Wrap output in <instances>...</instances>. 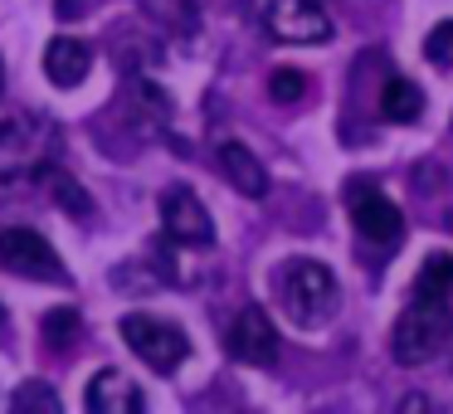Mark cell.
I'll use <instances>...</instances> for the list:
<instances>
[{"instance_id":"5bb4252c","label":"cell","mask_w":453,"mask_h":414,"mask_svg":"<svg viewBox=\"0 0 453 414\" xmlns=\"http://www.w3.org/2000/svg\"><path fill=\"white\" fill-rule=\"evenodd\" d=\"M142 11L161 25V30H176V34H190L200 20V5L196 0H137Z\"/></svg>"},{"instance_id":"6da1fadb","label":"cell","mask_w":453,"mask_h":414,"mask_svg":"<svg viewBox=\"0 0 453 414\" xmlns=\"http://www.w3.org/2000/svg\"><path fill=\"white\" fill-rule=\"evenodd\" d=\"M54 147H59V127L40 112H15L0 122V205L54 166Z\"/></svg>"},{"instance_id":"7c38bea8","label":"cell","mask_w":453,"mask_h":414,"mask_svg":"<svg viewBox=\"0 0 453 414\" xmlns=\"http://www.w3.org/2000/svg\"><path fill=\"white\" fill-rule=\"evenodd\" d=\"M215 157H219V171H225V180L239 190V196H249V200H264V196H268V171H264V161H258L254 151L244 147V142L225 137Z\"/></svg>"},{"instance_id":"30bf717a","label":"cell","mask_w":453,"mask_h":414,"mask_svg":"<svg viewBox=\"0 0 453 414\" xmlns=\"http://www.w3.org/2000/svg\"><path fill=\"white\" fill-rule=\"evenodd\" d=\"M83 404H88L93 414H137L142 404H147V395H142V385L132 380V375H122L118 365H103L88 380V390H83Z\"/></svg>"},{"instance_id":"ffe728a7","label":"cell","mask_w":453,"mask_h":414,"mask_svg":"<svg viewBox=\"0 0 453 414\" xmlns=\"http://www.w3.org/2000/svg\"><path fill=\"white\" fill-rule=\"evenodd\" d=\"M400 410H434V404L424 400V395H404V400H400Z\"/></svg>"},{"instance_id":"5b68a950","label":"cell","mask_w":453,"mask_h":414,"mask_svg":"<svg viewBox=\"0 0 453 414\" xmlns=\"http://www.w3.org/2000/svg\"><path fill=\"white\" fill-rule=\"evenodd\" d=\"M0 268L15 278H30V283H69V268L59 264L54 244L25 225L0 229Z\"/></svg>"},{"instance_id":"44dd1931","label":"cell","mask_w":453,"mask_h":414,"mask_svg":"<svg viewBox=\"0 0 453 414\" xmlns=\"http://www.w3.org/2000/svg\"><path fill=\"white\" fill-rule=\"evenodd\" d=\"M83 11V0H59V15H79Z\"/></svg>"},{"instance_id":"277c9868","label":"cell","mask_w":453,"mask_h":414,"mask_svg":"<svg viewBox=\"0 0 453 414\" xmlns=\"http://www.w3.org/2000/svg\"><path fill=\"white\" fill-rule=\"evenodd\" d=\"M122 341L132 346V356L137 361H147L157 375H171L180 361L190 356V341L186 332H180L176 322H166V317H151V312H127L118 322Z\"/></svg>"},{"instance_id":"7402d4cb","label":"cell","mask_w":453,"mask_h":414,"mask_svg":"<svg viewBox=\"0 0 453 414\" xmlns=\"http://www.w3.org/2000/svg\"><path fill=\"white\" fill-rule=\"evenodd\" d=\"M0 93H5V64H0Z\"/></svg>"},{"instance_id":"4fadbf2b","label":"cell","mask_w":453,"mask_h":414,"mask_svg":"<svg viewBox=\"0 0 453 414\" xmlns=\"http://www.w3.org/2000/svg\"><path fill=\"white\" fill-rule=\"evenodd\" d=\"M419 112H424L419 83H410L404 73H390V79H385V88H380V118L410 127V122H419Z\"/></svg>"},{"instance_id":"52a82bcc","label":"cell","mask_w":453,"mask_h":414,"mask_svg":"<svg viewBox=\"0 0 453 414\" xmlns=\"http://www.w3.org/2000/svg\"><path fill=\"white\" fill-rule=\"evenodd\" d=\"M161 234L176 249H210L215 244V219L200 205V196L190 186H171L161 196Z\"/></svg>"},{"instance_id":"ac0fdd59","label":"cell","mask_w":453,"mask_h":414,"mask_svg":"<svg viewBox=\"0 0 453 414\" xmlns=\"http://www.w3.org/2000/svg\"><path fill=\"white\" fill-rule=\"evenodd\" d=\"M11 410H44V414H59V395L50 390V385H20V390L11 395Z\"/></svg>"},{"instance_id":"ba28073f","label":"cell","mask_w":453,"mask_h":414,"mask_svg":"<svg viewBox=\"0 0 453 414\" xmlns=\"http://www.w3.org/2000/svg\"><path fill=\"white\" fill-rule=\"evenodd\" d=\"M264 30L278 44H326L332 40V20L317 0H268Z\"/></svg>"},{"instance_id":"e0dca14e","label":"cell","mask_w":453,"mask_h":414,"mask_svg":"<svg viewBox=\"0 0 453 414\" xmlns=\"http://www.w3.org/2000/svg\"><path fill=\"white\" fill-rule=\"evenodd\" d=\"M424 59H429L434 69H453V20H439L424 34Z\"/></svg>"},{"instance_id":"3957f363","label":"cell","mask_w":453,"mask_h":414,"mask_svg":"<svg viewBox=\"0 0 453 414\" xmlns=\"http://www.w3.org/2000/svg\"><path fill=\"white\" fill-rule=\"evenodd\" d=\"M443 346H453V303L429 297V293H414L410 288V307L400 312L395 336H390L395 361L400 365H424V361H434Z\"/></svg>"},{"instance_id":"8992f818","label":"cell","mask_w":453,"mask_h":414,"mask_svg":"<svg viewBox=\"0 0 453 414\" xmlns=\"http://www.w3.org/2000/svg\"><path fill=\"white\" fill-rule=\"evenodd\" d=\"M346 205H351V225L361 239H371V244H380V249H390L404 239L400 205H395L385 190H375L371 180H351V186H346Z\"/></svg>"},{"instance_id":"9a60e30c","label":"cell","mask_w":453,"mask_h":414,"mask_svg":"<svg viewBox=\"0 0 453 414\" xmlns=\"http://www.w3.org/2000/svg\"><path fill=\"white\" fill-rule=\"evenodd\" d=\"M44 180H50V190H54V205L59 210H69V215H79V219H88L93 215V200H88V190L79 186L73 176H64V171H44Z\"/></svg>"},{"instance_id":"8fae6325","label":"cell","mask_w":453,"mask_h":414,"mask_svg":"<svg viewBox=\"0 0 453 414\" xmlns=\"http://www.w3.org/2000/svg\"><path fill=\"white\" fill-rule=\"evenodd\" d=\"M88 69H93V50L79 34H54V40L44 44V79H50L54 88H79V83L88 79Z\"/></svg>"},{"instance_id":"7a4b0ae2","label":"cell","mask_w":453,"mask_h":414,"mask_svg":"<svg viewBox=\"0 0 453 414\" xmlns=\"http://www.w3.org/2000/svg\"><path fill=\"white\" fill-rule=\"evenodd\" d=\"M278 303H283L288 322L293 326H326L342 307V288H336V273L322 264V258H288L283 268L273 273Z\"/></svg>"},{"instance_id":"9c48e42d","label":"cell","mask_w":453,"mask_h":414,"mask_svg":"<svg viewBox=\"0 0 453 414\" xmlns=\"http://www.w3.org/2000/svg\"><path fill=\"white\" fill-rule=\"evenodd\" d=\"M225 351L234 356V361H244V365H273L278 361V326H273V317H268L258 303L239 307L234 322H229V332H225Z\"/></svg>"},{"instance_id":"603a6c76","label":"cell","mask_w":453,"mask_h":414,"mask_svg":"<svg viewBox=\"0 0 453 414\" xmlns=\"http://www.w3.org/2000/svg\"><path fill=\"white\" fill-rule=\"evenodd\" d=\"M0 326H5V307H0Z\"/></svg>"},{"instance_id":"2e32d148","label":"cell","mask_w":453,"mask_h":414,"mask_svg":"<svg viewBox=\"0 0 453 414\" xmlns=\"http://www.w3.org/2000/svg\"><path fill=\"white\" fill-rule=\"evenodd\" d=\"M40 332H44V346H50V351H69V346L79 341V312H73V307H54Z\"/></svg>"},{"instance_id":"d6986e66","label":"cell","mask_w":453,"mask_h":414,"mask_svg":"<svg viewBox=\"0 0 453 414\" xmlns=\"http://www.w3.org/2000/svg\"><path fill=\"white\" fill-rule=\"evenodd\" d=\"M268 93H273V103H303L307 79L297 69H278L273 79H268Z\"/></svg>"}]
</instances>
